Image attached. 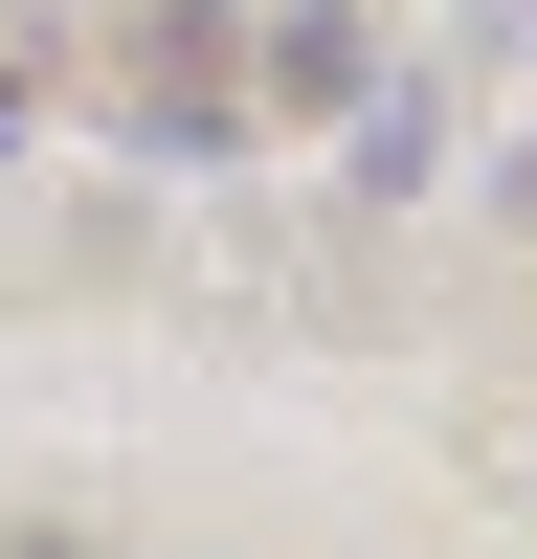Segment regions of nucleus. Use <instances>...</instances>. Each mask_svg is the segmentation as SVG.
<instances>
[{
	"instance_id": "nucleus-1",
	"label": "nucleus",
	"mask_w": 537,
	"mask_h": 559,
	"mask_svg": "<svg viewBox=\"0 0 537 559\" xmlns=\"http://www.w3.org/2000/svg\"><path fill=\"white\" fill-rule=\"evenodd\" d=\"M426 157H448V90H426V68H381V90L336 112V179H358V202H403Z\"/></svg>"
},
{
	"instance_id": "nucleus-2",
	"label": "nucleus",
	"mask_w": 537,
	"mask_h": 559,
	"mask_svg": "<svg viewBox=\"0 0 537 559\" xmlns=\"http://www.w3.org/2000/svg\"><path fill=\"white\" fill-rule=\"evenodd\" d=\"M268 90H291V112H358V90H381V45H358L336 0H291V23H268Z\"/></svg>"
},
{
	"instance_id": "nucleus-3",
	"label": "nucleus",
	"mask_w": 537,
	"mask_h": 559,
	"mask_svg": "<svg viewBox=\"0 0 537 559\" xmlns=\"http://www.w3.org/2000/svg\"><path fill=\"white\" fill-rule=\"evenodd\" d=\"M0 157H23V90H0Z\"/></svg>"
}]
</instances>
